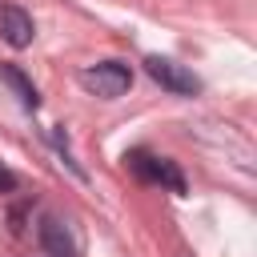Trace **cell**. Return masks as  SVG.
<instances>
[{"mask_svg":"<svg viewBox=\"0 0 257 257\" xmlns=\"http://www.w3.org/2000/svg\"><path fill=\"white\" fill-rule=\"evenodd\" d=\"M0 36L12 44V48H28L36 28H32V16L20 8V4H0Z\"/></svg>","mask_w":257,"mask_h":257,"instance_id":"5","label":"cell"},{"mask_svg":"<svg viewBox=\"0 0 257 257\" xmlns=\"http://www.w3.org/2000/svg\"><path fill=\"white\" fill-rule=\"evenodd\" d=\"M8 189H16V173L0 165V193H8Z\"/></svg>","mask_w":257,"mask_h":257,"instance_id":"7","label":"cell"},{"mask_svg":"<svg viewBox=\"0 0 257 257\" xmlns=\"http://www.w3.org/2000/svg\"><path fill=\"white\" fill-rule=\"evenodd\" d=\"M145 72H149L165 92H173V96H197V92H201V80H197L185 64H177V60H169V56H149V60H145Z\"/></svg>","mask_w":257,"mask_h":257,"instance_id":"2","label":"cell"},{"mask_svg":"<svg viewBox=\"0 0 257 257\" xmlns=\"http://www.w3.org/2000/svg\"><path fill=\"white\" fill-rule=\"evenodd\" d=\"M80 84H84L92 96H100V100H116V96L128 92L133 72H128V64H120V60H100V64H92V68L80 72Z\"/></svg>","mask_w":257,"mask_h":257,"instance_id":"1","label":"cell"},{"mask_svg":"<svg viewBox=\"0 0 257 257\" xmlns=\"http://www.w3.org/2000/svg\"><path fill=\"white\" fill-rule=\"evenodd\" d=\"M124 161H128V169H133L141 181H157V185H165V189H173V193H185V177H181V169H177L169 157H153V153H145V149H133Z\"/></svg>","mask_w":257,"mask_h":257,"instance_id":"3","label":"cell"},{"mask_svg":"<svg viewBox=\"0 0 257 257\" xmlns=\"http://www.w3.org/2000/svg\"><path fill=\"white\" fill-rule=\"evenodd\" d=\"M0 76H4V80H8L12 88H16V96H20V104H24L28 112H32L36 104H40V96H36V88L28 84V76H24L20 68H12V64H4V68H0Z\"/></svg>","mask_w":257,"mask_h":257,"instance_id":"6","label":"cell"},{"mask_svg":"<svg viewBox=\"0 0 257 257\" xmlns=\"http://www.w3.org/2000/svg\"><path fill=\"white\" fill-rule=\"evenodd\" d=\"M40 249H44L48 257H80L84 241H80V233H76L72 221L48 213V217L40 221Z\"/></svg>","mask_w":257,"mask_h":257,"instance_id":"4","label":"cell"}]
</instances>
